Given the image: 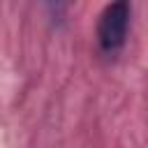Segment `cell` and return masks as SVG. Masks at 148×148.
Listing matches in <instances>:
<instances>
[{
    "label": "cell",
    "instance_id": "1",
    "mask_svg": "<svg viewBox=\"0 0 148 148\" xmlns=\"http://www.w3.org/2000/svg\"><path fill=\"white\" fill-rule=\"evenodd\" d=\"M127 25H130V5L127 2H113V5H109L102 12L99 25H97V39H99L102 51L116 53L125 44Z\"/></svg>",
    "mask_w": 148,
    "mask_h": 148
}]
</instances>
